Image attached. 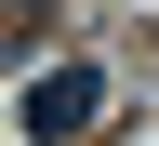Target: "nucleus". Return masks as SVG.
<instances>
[{"mask_svg":"<svg viewBox=\"0 0 159 146\" xmlns=\"http://www.w3.org/2000/svg\"><path fill=\"white\" fill-rule=\"evenodd\" d=\"M40 13H53V0H13V27H40Z\"/></svg>","mask_w":159,"mask_h":146,"instance_id":"2","label":"nucleus"},{"mask_svg":"<svg viewBox=\"0 0 159 146\" xmlns=\"http://www.w3.org/2000/svg\"><path fill=\"white\" fill-rule=\"evenodd\" d=\"M93 106H106V80H93V67H40V80H27V146L93 133Z\"/></svg>","mask_w":159,"mask_h":146,"instance_id":"1","label":"nucleus"}]
</instances>
